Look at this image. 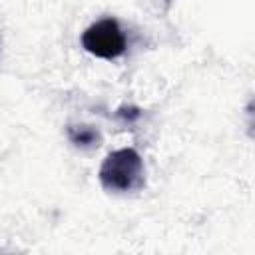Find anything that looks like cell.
I'll list each match as a JSON object with an SVG mask.
<instances>
[{
	"label": "cell",
	"instance_id": "3957f363",
	"mask_svg": "<svg viewBox=\"0 0 255 255\" xmlns=\"http://www.w3.org/2000/svg\"><path fill=\"white\" fill-rule=\"evenodd\" d=\"M68 139L76 145V147H96L102 141L100 131L94 126H86V124H78V126H68L66 129Z\"/></svg>",
	"mask_w": 255,
	"mask_h": 255
},
{
	"label": "cell",
	"instance_id": "6da1fadb",
	"mask_svg": "<svg viewBox=\"0 0 255 255\" xmlns=\"http://www.w3.org/2000/svg\"><path fill=\"white\" fill-rule=\"evenodd\" d=\"M100 185L110 193L139 191L145 183L141 155L133 147H122L106 155L98 171Z\"/></svg>",
	"mask_w": 255,
	"mask_h": 255
},
{
	"label": "cell",
	"instance_id": "7a4b0ae2",
	"mask_svg": "<svg viewBox=\"0 0 255 255\" xmlns=\"http://www.w3.org/2000/svg\"><path fill=\"white\" fill-rule=\"evenodd\" d=\"M82 46L96 58L116 60L128 48V38L116 18H100L82 32Z\"/></svg>",
	"mask_w": 255,
	"mask_h": 255
}]
</instances>
